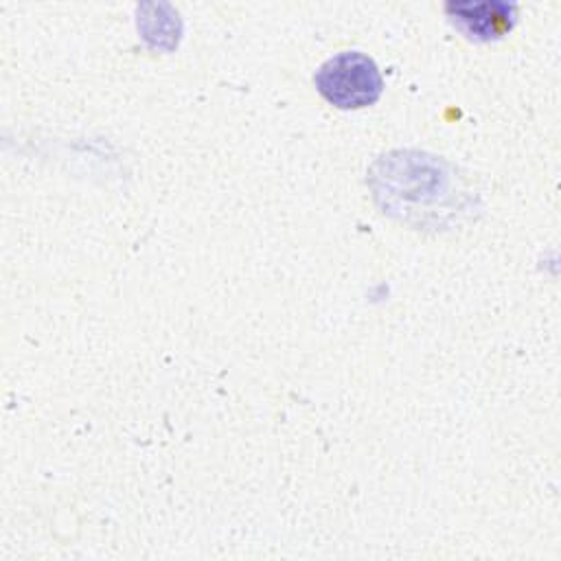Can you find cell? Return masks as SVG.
<instances>
[{"mask_svg":"<svg viewBox=\"0 0 561 561\" xmlns=\"http://www.w3.org/2000/svg\"><path fill=\"white\" fill-rule=\"evenodd\" d=\"M447 13L473 39H495L515 22V7L504 2H449Z\"/></svg>","mask_w":561,"mask_h":561,"instance_id":"obj_2","label":"cell"},{"mask_svg":"<svg viewBox=\"0 0 561 561\" xmlns=\"http://www.w3.org/2000/svg\"><path fill=\"white\" fill-rule=\"evenodd\" d=\"M318 92L335 107L355 110L373 105L383 90L377 64L357 50L329 57L313 77Z\"/></svg>","mask_w":561,"mask_h":561,"instance_id":"obj_1","label":"cell"}]
</instances>
